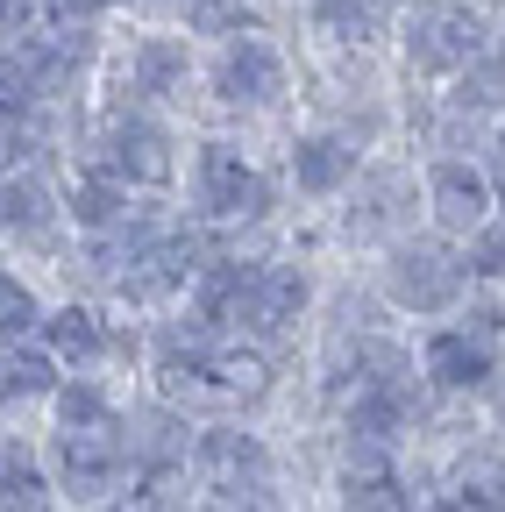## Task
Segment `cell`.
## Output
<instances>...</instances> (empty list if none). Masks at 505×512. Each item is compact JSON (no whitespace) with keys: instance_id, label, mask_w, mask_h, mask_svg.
<instances>
[{"instance_id":"cell-9","label":"cell","mask_w":505,"mask_h":512,"mask_svg":"<svg viewBox=\"0 0 505 512\" xmlns=\"http://www.w3.org/2000/svg\"><path fill=\"white\" fill-rule=\"evenodd\" d=\"M335 505L342 512H420L413 505V484L377 456V448H356L342 463V484H335Z\"/></svg>"},{"instance_id":"cell-14","label":"cell","mask_w":505,"mask_h":512,"mask_svg":"<svg viewBox=\"0 0 505 512\" xmlns=\"http://www.w3.org/2000/svg\"><path fill=\"white\" fill-rule=\"evenodd\" d=\"M129 192H136V185H121L107 164H93V171H79V178L65 185V214H72V228H86V235H114V228H129Z\"/></svg>"},{"instance_id":"cell-20","label":"cell","mask_w":505,"mask_h":512,"mask_svg":"<svg viewBox=\"0 0 505 512\" xmlns=\"http://www.w3.org/2000/svg\"><path fill=\"white\" fill-rule=\"evenodd\" d=\"M50 192H43V178H29V171H8V235H43L50 228Z\"/></svg>"},{"instance_id":"cell-17","label":"cell","mask_w":505,"mask_h":512,"mask_svg":"<svg viewBox=\"0 0 505 512\" xmlns=\"http://www.w3.org/2000/svg\"><path fill=\"white\" fill-rule=\"evenodd\" d=\"M57 427H86V434H121V413H114V399L100 392V384H86V377H72V384H57Z\"/></svg>"},{"instance_id":"cell-4","label":"cell","mask_w":505,"mask_h":512,"mask_svg":"<svg viewBox=\"0 0 505 512\" xmlns=\"http://www.w3.org/2000/svg\"><path fill=\"white\" fill-rule=\"evenodd\" d=\"M121 470H129V456H121L114 434H86V427H57L50 434V477H57V491L72 505H100L121 484Z\"/></svg>"},{"instance_id":"cell-24","label":"cell","mask_w":505,"mask_h":512,"mask_svg":"<svg viewBox=\"0 0 505 512\" xmlns=\"http://www.w3.org/2000/svg\"><path fill=\"white\" fill-rule=\"evenodd\" d=\"M0 320H8V342L43 335V306H36V292H29L22 278H8V285H0Z\"/></svg>"},{"instance_id":"cell-1","label":"cell","mask_w":505,"mask_h":512,"mask_svg":"<svg viewBox=\"0 0 505 512\" xmlns=\"http://www.w3.org/2000/svg\"><path fill=\"white\" fill-rule=\"evenodd\" d=\"M463 285H470V256L441 249V242H399L392 264H385V299L399 313H420V320L456 313Z\"/></svg>"},{"instance_id":"cell-5","label":"cell","mask_w":505,"mask_h":512,"mask_svg":"<svg viewBox=\"0 0 505 512\" xmlns=\"http://www.w3.org/2000/svg\"><path fill=\"white\" fill-rule=\"evenodd\" d=\"M207 86L221 107H271L285 93V57L264 43V29H249V36H228L221 57L207 64Z\"/></svg>"},{"instance_id":"cell-12","label":"cell","mask_w":505,"mask_h":512,"mask_svg":"<svg viewBox=\"0 0 505 512\" xmlns=\"http://www.w3.org/2000/svg\"><path fill=\"white\" fill-rule=\"evenodd\" d=\"M299 313H306V278L285 271V264H257V278H249V299H242V320H235V328H249V335H285Z\"/></svg>"},{"instance_id":"cell-23","label":"cell","mask_w":505,"mask_h":512,"mask_svg":"<svg viewBox=\"0 0 505 512\" xmlns=\"http://www.w3.org/2000/svg\"><path fill=\"white\" fill-rule=\"evenodd\" d=\"M406 192H413L406 178H370V207H363V214L349 207V235H385V228H392V214H399V200H406Z\"/></svg>"},{"instance_id":"cell-7","label":"cell","mask_w":505,"mask_h":512,"mask_svg":"<svg viewBox=\"0 0 505 512\" xmlns=\"http://www.w3.org/2000/svg\"><path fill=\"white\" fill-rule=\"evenodd\" d=\"M420 370H427V384H434V392H484V384L498 377V356H491V335L441 328V335H427Z\"/></svg>"},{"instance_id":"cell-18","label":"cell","mask_w":505,"mask_h":512,"mask_svg":"<svg viewBox=\"0 0 505 512\" xmlns=\"http://www.w3.org/2000/svg\"><path fill=\"white\" fill-rule=\"evenodd\" d=\"M57 392V349L50 342H8V399Z\"/></svg>"},{"instance_id":"cell-16","label":"cell","mask_w":505,"mask_h":512,"mask_svg":"<svg viewBox=\"0 0 505 512\" xmlns=\"http://www.w3.org/2000/svg\"><path fill=\"white\" fill-rule=\"evenodd\" d=\"M185 72H193V43L185 36H143L129 50V86L136 93H171V86H185Z\"/></svg>"},{"instance_id":"cell-11","label":"cell","mask_w":505,"mask_h":512,"mask_svg":"<svg viewBox=\"0 0 505 512\" xmlns=\"http://www.w3.org/2000/svg\"><path fill=\"white\" fill-rule=\"evenodd\" d=\"M413 370L406 377H377V384H356V399H349V434L356 441H399L413 427Z\"/></svg>"},{"instance_id":"cell-28","label":"cell","mask_w":505,"mask_h":512,"mask_svg":"<svg viewBox=\"0 0 505 512\" xmlns=\"http://www.w3.org/2000/svg\"><path fill=\"white\" fill-rule=\"evenodd\" d=\"M114 0H43V15L50 22H93V15H107Z\"/></svg>"},{"instance_id":"cell-27","label":"cell","mask_w":505,"mask_h":512,"mask_svg":"<svg viewBox=\"0 0 505 512\" xmlns=\"http://www.w3.org/2000/svg\"><path fill=\"white\" fill-rule=\"evenodd\" d=\"M207 512H278V498H271L264 484H221V491L207 498Z\"/></svg>"},{"instance_id":"cell-29","label":"cell","mask_w":505,"mask_h":512,"mask_svg":"<svg viewBox=\"0 0 505 512\" xmlns=\"http://www.w3.org/2000/svg\"><path fill=\"white\" fill-rule=\"evenodd\" d=\"M491 185H498V207H505V128H498V157H491Z\"/></svg>"},{"instance_id":"cell-6","label":"cell","mask_w":505,"mask_h":512,"mask_svg":"<svg viewBox=\"0 0 505 512\" xmlns=\"http://www.w3.org/2000/svg\"><path fill=\"white\" fill-rule=\"evenodd\" d=\"M427 214H434V228L441 235H477L484 221H491V207H498V185H491V171H477V164H463V157H441V164H427Z\"/></svg>"},{"instance_id":"cell-25","label":"cell","mask_w":505,"mask_h":512,"mask_svg":"<svg viewBox=\"0 0 505 512\" xmlns=\"http://www.w3.org/2000/svg\"><path fill=\"white\" fill-rule=\"evenodd\" d=\"M313 15L342 43H370V29H377V8H363V0H313Z\"/></svg>"},{"instance_id":"cell-22","label":"cell","mask_w":505,"mask_h":512,"mask_svg":"<svg viewBox=\"0 0 505 512\" xmlns=\"http://www.w3.org/2000/svg\"><path fill=\"white\" fill-rule=\"evenodd\" d=\"M185 29H193V36H249L264 22L249 15L242 0H193V8H185Z\"/></svg>"},{"instance_id":"cell-15","label":"cell","mask_w":505,"mask_h":512,"mask_svg":"<svg viewBox=\"0 0 505 512\" xmlns=\"http://www.w3.org/2000/svg\"><path fill=\"white\" fill-rule=\"evenodd\" d=\"M43 342L57 349V363H72V370H93L107 356V328H100L93 306H50L43 313Z\"/></svg>"},{"instance_id":"cell-19","label":"cell","mask_w":505,"mask_h":512,"mask_svg":"<svg viewBox=\"0 0 505 512\" xmlns=\"http://www.w3.org/2000/svg\"><path fill=\"white\" fill-rule=\"evenodd\" d=\"M57 498H65L57 477H43L29 448L8 441V512H57Z\"/></svg>"},{"instance_id":"cell-8","label":"cell","mask_w":505,"mask_h":512,"mask_svg":"<svg viewBox=\"0 0 505 512\" xmlns=\"http://www.w3.org/2000/svg\"><path fill=\"white\" fill-rule=\"evenodd\" d=\"M100 164H107L121 185H171V136H164L157 121L129 114V121H114V128H107Z\"/></svg>"},{"instance_id":"cell-3","label":"cell","mask_w":505,"mask_h":512,"mask_svg":"<svg viewBox=\"0 0 505 512\" xmlns=\"http://www.w3.org/2000/svg\"><path fill=\"white\" fill-rule=\"evenodd\" d=\"M484 50H491V36H484V22L470 8H427L406 29V64L420 79H463Z\"/></svg>"},{"instance_id":"cell-13","label":"cell","mask_w":505,"mask_h":512,"mask_svg":"<svg viewBox=\"0 0 505 512\" xmlns=\"http://www.w3.org/2000/svg\"><path fill=\"white\" fill-rule=\"evenodd\" d=\"M193 463L207 477H221V484H264L271 477V448L257 434H242V427H200Z\"/></svg>"},{"instance_id":"cell-10","label":"cell","mask_w":505,"mask_h":512,"mask_svg":"<svg viewBox=\"0 0 505 512\" xmlns=\"http://www.w3.org/2000/svg\"><path fill=\"white\" fill-rule=\"evenodd\" d=\"M356 171H363V157H356V143L349 136H299L292 143V185L306 192V200H335L342 185H356Z\"/></svg>"},{"instance_id":"cell-21","label":"cell","mask_w":505,"mask_h":512,"mask_svg":"<svg viewBox=\"0 0 505 512\" xmlns=\"http://www.w3.org/2000/svg\"><path fill=\"white\" fill-rule=\"evenodd\" d=\"M456 107H463V114H470V107H477V114H498V107H505V50H484L470 72L456 79Z\"/></svg>"},{"instance_id":"cell-30","label":"cell","mask_w":505,"mask_h":512,"mask_svg":"<svg viewBox=\"0 0 505 512\" xmlns=\"http://www.w3.org/2000/svg\"><path fill=\"white\" fill-rule=\"evenodd\" d=\"M491 399H498V420H505V377H491Z\"/></svg>"},{"instance_id":"cell-2","label":"cell","mask_w":505,"mask_h":512,"mask_svg":"<svg viewBox=\"0 0 505 512\" xmlns=\"http://www.w3.org/2000/svg\"><path fill=\"white\" fill-rule=\"evenodd\" d=\"M193 200H200L207 221H264L278 192H271V178L249 164L235 143H200V157H193Z\"/></svg>"},{"instance_id":"cell-26","label":"cell","mask_w":505,"mask_h":512,"mask_svg":"<svg viewBox=\"0 0 505 512\" xmlns=\"http://www.w3.org/2000/svg\"><path fill=\"white\" fill-rule=\"evenodd\" d=\"M470 278H505V221H484L477 235H470Z\"/></svg>"},{"instance_id":"cell-31","label":"cell","mask_w":505,"mask_h":512,"mask_svg":"<svg viewBox=\"0 0 505 512\" xmlns=\"http://www.w3.org/2000/svg\"><path fill=\"white\" fill-rule=\"evenodd\" d=\"M484 8H505V0H484Z\"/></svg>"}]
</instances>
